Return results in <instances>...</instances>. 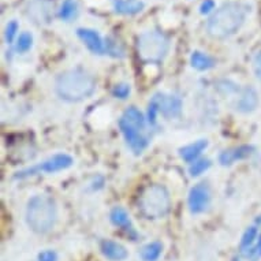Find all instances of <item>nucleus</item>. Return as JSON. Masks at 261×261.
Here are the masks:
<instances>
[{
  "label": "nucleus",
  "mask_w": 261,
  "mask_h": 261,
  "mask_svg": "<svg viewBox=\"0 0 261 261\" xmlns=\"http://www.w3.org/2000/svg\"><path fill=\"white\" fill-rule=\"evenodd\" d=\"M26 222L32 231L37 234L51 231L56 222L55 202L47 196L32 197L26 206Z\"/></svg>",
  "instance_id": "nucleus-3"
},
{
  "label": "nucleus",
  "mask_w": 261,
  "mask_h": 261,
  "mask_svg": "<svg viewBox=\"0 0 261 261\" xmlns=\"http://www.w3.org/2000/svg\"><path fill=\"white\" fill-rule=\"evenodd\" d=\"M253 152L252 146L242 145L238 146V148H232V149L224 150L219 156V162L223 166H230L237 160H242V159H246L248 156H250Z\"/></svg>",
  "instance_id": "nucleus-11"
},
{
  "label": "nucleus",
  "mask_w": 261,
  "mask_h": 261,
  "mask_svg": "<svg viewBox=\"0 0 261 261\" xmlns=\"http://www.w3.org/2000/svg\"><path fill=\"white\" fill-rule=\"evenodd\" d=\"M18 22L17 21H11L9 22V25L6 28V32H5V36H6V41L9 44H11L15 39V36H17V32H18Z\"/></svg>",
  "instance_id": "nucleus-23"
},
{
  "label": "nucleus",
  "mask_w": 261,
  "mask_h": 261,
  "mask_svg": "<svg viewBox=\"0 0 261 261\" xmlns=\"http://www.w3.org/2000/svg\"><path fill=\"white\" fill-rule=\"evenodd\" d=\"M130 93V86L126 85V84H119V85H116L112 90V94L118 97V99H126Z\"/></svg>",
  "instance_id": "nucleus-24"
},
{
  "label": "nucleus",
  "mask_w": 261,
  "mask_h": 261,
  "mask_svg": "<svg viewBox=\"0 0 261 261\" xmlns=\"http://www.w3.org/2000/svg\"><path fill=\"white\" fill-rule=\"evenodd\" d=\"M163 246L160 242H150L141 250V258L144 261H156L160 257Z\"/></svg>",
  "instance_id": "nucleus-19"
},
{
  "label": "nucleus",
  "mask_w": 261,
  "mask_h": 261,
  "mask_svg": "<svg viewBox=\"0 0 261 261\" xmlns=\"http://www.w3.org/2000/svg\"><path fill=\"white\" fill-rule=\"evenodd\" d=\"M33 45V36L25 32L19 35L17 40V44H15V49H17L19 54H23V52H28Z\"/></svg>",
  "instance_id": "nucleus-20"
},
{
  "label": "nucleus",
  "mask_w": 261,
  "mask_h": 261,
  "mask_svg": "<svg viewBox=\"0 0 261 261\" xmlns=\"http://www.w3.org/2000/svg\"><path fill=\"white\" fill-rule=\"evenodd\" d=\"M254 73L256 77L261 81V51H258L254 56Z\"/></svg>",
  "instance_id": "nucleus-28"
},
{
  "label": "nucleus",
  "mask_w": 261,
  "mask_h": 261,
  "mask_svg": "<svg viewBox=\"0 0 261 261\" xmlns=\"http://www.w3.org/2000/svg\"><path fill=\"white\" fill-rule=\"evenodd\" d=\"M232 261H240V260H238V258H234V260H232Z\"/></svg>",
  "instance_id": "nucleus-31"
},
{
  "label": "nucleus",
  "mask_w": 261,
  "mask_h": 261,
  "mask_svg": "<svg viewBox=\"0 0 261 261\" xmlns=\"http://www.w3.org/2000/svg\"><path fill=\"white\" fill-rule=\"evenodd\" d=\"M189 208L192 214H201L208 208L211 201L210 188L205 184H198L189 193Z\"/></svg>",
  "instance_id": "nucleus-9"
},
{
  "label": "nucleus",
  "mask_w": 261,
  "mask_h": 261,
  "mask_svg": "<svg viewBox=\"0 0 261 261\" xmlns=\"http://www.w3.org/2000/svg\"><path fill=\"white\" fill-rule=\"evenodd\" d=\"M170 49V40L159 30H148L138 36V56L146 63L162 62Z\"/></svg>",
  "instance_id": "nucleus-6"
},
{
  "label": "nucleus",
  "mask_w": 261,
  "mask_h": 261,
  "mask_svg": "<svg viewBox=\"0 0 261 261\" xmlns=\"http://www.w3.org/2000/svg\"><path fill=\"white\" fill-rule=\"evenodd\" d=\"M73 166V159L69 154H55L54 158L48 159L44 163H41L40 166H36L33 168H29L26 171L19 172V178H23V176L29 175H36L39 172H48V174H52V172L62 171V170H66Z\"/></svg>",
  "instance_id": "nucleus-8"
},
{
  "label": "nucleus",
  "mask_w": 261,
  "mask_h": 261,
  "mask_svg": "<svg viewBox=\"0 0 261 261\" xmlns=\"http://www.w3.org/2000/svg\"><path fill=\"white\" fill-rule=\"evenodd\" d=\"M190 63L194 69L200 70V71H204V70L212 69L215 64V60L211 58L210 55H206L204 52L194 51L190 56Z\"/></svg>",
  "instance_id": "nucleus-17"
},
{
  "label": "nucleus",
  "mask_w": 261,
  "mask_h": 261,
  "mask_svg": "<svg viewBox=\"0 0 261 261\" xmlns=\"http://www.w3.org/2000/svg\"><path fill=\"white\" fill-rule=\"evenodd\" d=\"M101 253L107 257L108 260L112 261H122L127 257V250L123 245L118 244L115 241L106 240L100 245Z\"/></svg>",
  "instance_id": "nucleus-12"
},
{
  "label": "nucleus",
  "mask_w": 261,
  "mask_h": 261,
  "mask_svg": "<svg viewBox=\"0 0 261 261\" xmlns=\"http://www.w3.org/2000/svg\"><path fill=\"white\" fill-rule=\"evenodd\" d=\"M110 218H111V222L114 223L115 226L120 227L122 230H124V231L127 232V234H130V236L136 237V231H134L133 226H132V223H130L127 212H126L123 208L115 206V208L111 211Z\"/></svg>",
  "instance_id": "nucleus-14"
},
{
  "label": "nucleus",
  "mask_w": 261,
  "mask_h": 261,
  "mask_svg": "<svg viewBox=\"0 0 261 261\" xmlns=\"http://www.w3.org/2000/svg\"><path fill=\"white\" fill-rule=\"evenodd\" d=\"M211 167L210 160H198V162H194L189 168V172L192 176H198L201 175L202 172L206 171L208 168Z\"/></svg>",
  "instance_id": "nucleus-22"
},
{
  "label": "nucleus",
  "mask_w": 261,
  "mask_h": 261,
  "mask_svg": "<svg viewBox=\"0 0 261 261\" xmlns=\"http://www.w3.org/2000/svg\"><path fill=\"white\" fill-rule=\"evenodd\" d=\"M96 90L94 78L84 70H69L56 80V93L66 101H81Z\"/></svg>",
  "instance_id": "nucleus-2"
},
{
  "label": "nucleus",
  "mask_w": 261,
  "mask_h": 261,
  "mask_svg": "<svg viewBox=\"0 0 261 261\" xmlns=\"http://www.w3.org/2000/svg\"><path fill=\"white\" fill-rule=\"evenodd\" d=\"M39 261H56V253L52 250H44L40 253Z\"/></svg>",
  "instance_id": "nucleus-27"
},
{
  "label": "nucleus",
  "mask_w": 261,
  "mask_h": 261,
  "mask_svg": "<svg viewBox=\"0 0 261 261\" xmlns=\"http://www.w3.org/2000/svg\"><path fill=\"white\" fill-rule=\"evenodd\" d=\"M248 7L238 2H228L219 7L206 22V32L214 39H226L244 25Z\"/></svg>",
  "instance_id": "nucleus-1"
},
{
  "label": "nucleus",
  "mask_w": 261,
  "mask_h": 261,
  "mask_svg": "<svg viewBox=\"0 0 261 261\" xmlns=\"http://www.w3.org/2000/svg\"><path fill=\"white\" fill-rule=\"evenodd\" d=\"M106 49H107L111 55H115V56H118V54L122 55V52H123L122 49H120L119 45H118L115 41H111V40H107V47H106Z\"/></svg>",
  "instance_id": "nucleus-25"
},
{
  "label": "nucleus",
  "mask_w": 261,
  "mask_h": 261,
  "mask_svg": "<svg viewBox=\"0 0 261 261\" xmlns=\"http://www.w3.org/2000/svg\"><path fill=\"white\" fill-rule=\"evenodd\" d=\"M145 5L141 0H115L114 2V9L118 14L122 15H134V14L141 13Z\"/></svg>",
  "instance_id": "nucleus-15"
},
{
  "label": "nucleus",
  "mask_w": 261,
  "mask_h": 261,
  "mask_svg": "<svg viewBox=\"0 0 261 261\" xmlns=\"http://www.w3.org/2000/svg\"><path fill=\"white\" fill-rule=\"evenodd\" d=\"M170 193L162 185H149L138 198V210L146 219H162L170 212Z\"/></svg>",
  "instance_id": "nucleus-5"
},
{
  "label": "nucleus",
  "mask_w": 261,
  "mask_h": 261,
  "mask_svg": "<svg viewBox=\"0 0 261 261\" xmlns=\"http://www.w3.org/2000/svg\"><path fill=\"white\" fill-rule=\"evenodd\" d=\"M215 2L214 0H204L200 6V13L201 14H208L211 13L212 10H215Z\"/></svg>",
  "instance_id": "nucleus-26"
},
{
  "label": "nucleus",
  "mask_w": 261,
  "mask_h": 261,
  "mask_svg": "<svg viewBox=\"0 0 261 261\" xmlns=\"http://www.w3.org/2000/svg\"><path fill=\"white\" fill-rule=\"evenodd\" d=\"M256 237H257L256 227H249L248 230L245 231L244 237H242V241H241V250L245 252V250L250 249V246H252L254 240H256Z\"/></svg>",
  "instance_id": "nucleus-21"
},
{
  "label": "nucleus",
  "mask_w": 261,
  "mask_h": 261,
  "mask_svg": "<svg viewBox=\"0 0 261 261\" xmlns=\"http://www.w3.org/2000/svg\"><path fill=\"white\" fill-rule=\"evenodd\" d=\"M206 146H208V141H206V140H198V141L193 142L190 145L184 146V148L179 150L180 158L188 163L194 162V160L201 154V152L205 149Z\"/></svg>",
  "instance_id": "nucleus-16"
},
{
  "label": "nucleus",
  "mask_w": 261,
  "mask_h": 261,
  "mask_svg": "<svg viewBox=\"0 0 261 261\" xmlns=\"http://www.w3.org/2000/svg\"><path fill=\"white\" fill-rule=\"evenodd\" d=\"M253 252H254V254H257V256H261V236L260 238H258V244H257V246L254 248Z\"/></svg>",
  "instance_id": "nucleus-29"
},
{
  "label": "nucleus",
  "mask_w": 261,
  "mask_h": 261,
  "mask_svg": "<svg viewBox=\"0 0 261 261\" xmlns=\"http://www.w3.org/2000/svg\"><path fill=\"white\" fill-rule=\"evenodd\" d=\"M182 103L175 96H168V94H154L149 103V122L154 123L156 114L162 112L164 116L174 118L180 114Z\"/></svg>",
  "instance_id": "nucleus-7"
},
{
  "label": "nucleus",
  "mask_w": 261,
  "mask_h": 261,
  "mask_svg": "<svg viewBox=\"0 0 261 261\" xmlns=\"http://www.w3.org/2000/svg\"><path fill=\"white\" fill-rule=\"evenodd\" d=\"M258 104V97H257L256 90L248 86L241 92V96L237 101V110L240 112H250L257 107Z\"/></svg>",
  "instance_id": "nucleus-13"
},
{
  "label": "nucleus",
  "mask_w": 261,
  "mask_h": 261,
  "mask_svg": "<svg viewBox=\"0 0 261 261\" xmlns=\"http://www.w3.org/2000/svg\"><path fill=\"white\" fill-rule=\"evenodd\" d=\"M78 5L75 0H64L59 10V17L63 21H71L73 18L77 17Z\"/></svg>",
  "instance_id": "nucleus-18"
},
{
  "label": "nucleus",
  "mask_w": 261,
  "mask_h": 261,
  "mask_svg": "<svg viewBox=\"0 0 261 261\" xmlns=\"http://www.w3.org/2000/svg\"><path fill=\"white\" fill-rule=\"evenodd\" d=\"M119 128L134 153H141L148 146L145 136V118L136 107L127 108L119 119Z\"/></svg>",
  "instance_id": "nucleus-4"
},
{
  "label": "nucleus",
  "mask_w": 261,
  "mask_h": 261,
  "mask_svg": "<svg viewBox=\"0 0 261 261\" xmlns=\"http://www.w3.org/2000/svg\"><path fill=\"white\" fill-rule=\"evenodd\" d=\"M78 37L84 41L86 47L89 48L90 51L93 54H97V55H101L104 51H106V47H104V43L100 35L96 32V30L92 29H78L77 30Z\"/></svg>",
  "instance_id": "nucleus-10"
},
{
  "label": "nucleus",
  "mask_w": 261,
  "mask_h": 261,
  "mask_svg": "<svg viewBox=\"0 0 261 261\" xmlns=\"http://www.w3.org/2000/svg\"><path fill=\"white\" fill-rule=\"evenodd\" d=\"M257 222H258V223H260V224H261V216H260V218H258V219H257Z\"/></svg>",
  "instance_id": "nucleus-30"
}]
</instances>
